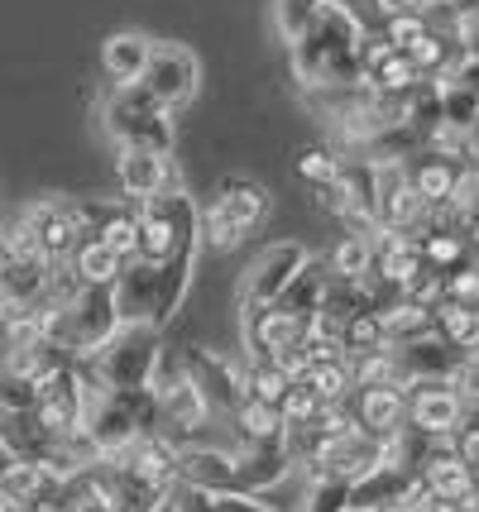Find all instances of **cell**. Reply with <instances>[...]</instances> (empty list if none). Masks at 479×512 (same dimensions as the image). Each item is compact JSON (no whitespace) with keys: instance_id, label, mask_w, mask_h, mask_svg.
Segmentation results:
<instances>
[{"instance_id":"48","label":"cell","mask_w":479,"mask_h":512,"mask_svg":"<svg viewBox=\"0 0 479 512\" xmlns=\"http://www.w3.org/2000/svg\"><path fill=\"white\" fill-rule=\"evenodd\" d=\"M451 82H460V87H470L479 96V58H465V63L456 67V77Z\"/></svg>"},{"instance_id":"41","label":"cell","mask_w":479,"mask_h":512,"mask_svg":"<svg viewBox=\"0 0 479 512\" xmlns=\"http://www.w3.org/2000/svg\"><path fill=\"white\" fill-rule=\"evenodd\" d=\"M350 493L355 484H345V479H307L302 512H350Z\"/></svg>"},{"instance_id":"33","label":"cell","mask_w":479,"mask_h":512,"mask_svg":"<svg viewBox=\"0 0 479 512\" xmlns=\"http://www.w3.org/2000/svg\"><path fill=\"white\" fill-rule=\"evenodd\" d=\"M326 268H331L336 283H365L369 273H374V240H365V235H345L341 245L331 249Z\"/></svg>"},{"instance_id":"5","label":"cell","mask_w":479,"mask_h":512,"mask_svg":"<svg viewBox=\"0 0 479 512\" xmlns=\"http://www.w3.org/2000/svg\"><path fill=\"white\" fill-rule=\"evenodd\" d=\"M274 211V197L250 178H226L216 187V197L202 206V245L216 254H230L245 235L264 230Z\"/></svg>"},{"instance_id":"53","label":"cell","mask_w":479,"mask_h":512,"mask_svg":"<svg viewBox=\"0 0 479 512\" xmlns=\"http://www.w3.org/2000/svg\"><path fill=\"white\" fill-rule=\"evenodd\" d=\"M0 512H24V508H0Z\"/></svg>"},{"instance_id":"12","label":"cell","mask_w":479,"mask_h":512,"mask_svg":"<svg viewBox=\"0 0 479 512\" xmlns=\"http://www.w3.org/2000/svg\"><path fill=\"white\" fill-rule=\"evenodd\" d=\"M379 469V436L369 431H345V436H331V441H317L312 460L302 465L307 479H345V484H360L365 474Z\"/></svg>"},{"instance_id":"23","label":"cell","mask_w":479,"mask_h":512,"mask_svg":"<svg viewBox=\"0 0 479 512\" xmlns=\"http://www.w3.org/2000/svg\"><path fill=\"white\" fill-rule=\"evenodd\" d=\"M0 441L5 450L20 460V465H53V455H58V436L39 422V412H10L5 426H0Z\"/></svg>"},{"instance_id":"19","label":"cell","mask_w":479,"mask_h":512,"mask_svg":"<svg viewBox=\"0 0 479 512\" xmlns=\"http://www.w3.org/2000/svg\"><path fill=\"white\" fill-rule=\"evenodd\" d=\"M178 479H183L187 489L226 498V493H235V450L192 441V446H183V455H178Z\"/></svg>"},{"instance_id":"49","label":"cell","mask_w":479,"mask_h":512,"mask_svg":"<svg viewBox=\"0 0 479 512\" xmlns=\"http://www.w3.org/2000/svg\"><path fill=\"white\" fill-rule=\"evenodd\" d=\"M388 15H398V10H408V15H427L432 10V0H384Z\"/></svg>"},{"instance_id":"34","label":"cell","mask_w":479,"mask_h":512,"mask_svg":"<svg viewBox=\"0 0 479 512\" xmlns=\"http://www.w3.org/2000/svg\"><path fill=\"white\" fill-rule=\"evenodd\" d=\"M288 388H293V379L283 374V364H269V359H245V393H250L254 402L278 407V402L288 398Z\"/></svg>"},{"instance_id":"1","label":"cell","mask_w":479,"mask_h":512,"mask_svg":"<svg viewBox=\"0 0 479 512\" xmlns=\"http://www.w3.org/2000/svg\"><path fill=\"white\" fill-rule=\"evenodd\" d=\"M293 72L302 91H336L365 82V34L341 10H321V20L293 44Z\"/></svg>"},{"instance_id":"3","label":"cell","mask_w":479,"mask_h":512,"mask_svg":"<svg viewBox=\"0 0 479 512\" xmlns=\"http://www.w3.org/2000/svg\"><path fill=\"white\" fill-rule=\"evenodd\" d=\"M44 321V335L63 350L68 359H96L115 335H120V312H115V292L111 288H77L68 302L58 307H44L39 312Z\"/></svg>"},{"instance_id":"42","label":"cell","mask_w":479,"mask_h":512,"mask_svg":"<svg viewBox=\"0 0 479 512\" xmlns=\"http://www.w3.org/2000/svg\"><path fill=\"white\" fill-rule=\"evenodd\" d=\"M326 5H331V10H341L360 34H384V24H388L384 0H326Z\"/></svg>"},{"instance_id":"45","label":"cell","mask_w":479,"mask_h":512,"mask_svg":"<svg viewBox=\"0 0 479 512\" xmlns=\"http://www.w3.org/2000/svg\"><path fill=\"white\" fill-rule=\"evenodd\" d=\"M446 446H451L460 460H465V465L475 469V465H479V422H475V417H465V426H460V431L451 436V441H446Z\"/></svg>"},{"instance_id":"7","label":"cell","mask_w":479,"mask_h":512,"mask_svg":"<svg viewBox=\"0 0 479 512\" xmlns=\"http://www.w3.org/2000/svg\"><path fill=\"white\" fill-rule=\"evenodd\" d=\"M106 134L115 149H154V154H173V111L159 106L144 87H115L101 106Z\"/></svg>"},{"instance_id":"21","label":"cell","mask_w":479,"mask_h":512,"mask_svg":"<svg viewBox=\"0 0 479 512\" xmlns=\"http://www.w3.org/2000/svg\"><path fill=\"white\" fill-rule=\"evenodd\" d=\"M350 412H355V426H360V431L384 441V436L408 426V388H355Z\"/></svg>"},{"instance_id":"44","label":"cell","mask_w":479,"mask_h":512,"mask_svg":"<svg viewBox=\"0 0 479 512\" xmlns=\"http://www.w3.org/2000/svg\"><path fill=\"white\" fill-rule=\"evenodd\" d=\"M446 302H456V307H475L479 312V259L470 254L456 273H446Z\"/></svg>"},{"instance_id":"36","label":"cell","mask_w":479,"mask_h":512,"mask_svg":"<svg viewBox=\"0 0 479 512\" xmlns=\"http://www.w3.org/2000/svg\"><path fill=\"white\" fill-rule=\"evenodd\" d=\"M307 383L321 393V402H326V407H341V402L355 398V374H350V359H326V364H317V369L307 374Z\"/></svg>"},{"instance_id":"18","label":"cell","mask_w":479,"mask_h":512,"mask_svg":"<svg viewBox=\"0 0 479 512\" xmlns=\"http://www.w3.org/2000/svg\"><path fill=\"white\" fill-rule=\"evenodd\" d=\"M427 268L432 264H427L417 235H408V230H379V235H374V278H379L393 297H403Z\"/></svg>"},{"instance_id":"27","label":"cell","mask_w":479,"mask_h":512,"mask_svg":"<svg viewBox=\"0 0 479 512\" xmlns=\"http://www.w3.org/2000/svg\"><path fill=\"white\" fill-rule=\"evenodd\" d=\"M68 268L77 273V283H82V288H115V283H120V273H125V259L92 235V240H82V245H77V254L68 259Z\"/></svg>"},{"instance_id":"51","label":"cell","mask_w":479,"mask_h":512,"mask_svg":"<svg viewBox=\"0 0 479 512\" xmlns=\"http://www.w3.org/2000/svg\"><path fill=\"white\" fill-rule=\"evenodd\" d=\"M417 512H456V508H451V503H436V498H432L427 508H417Z\"/></svg>"},{"instance_id":"20","label":"cell","mask_w":479,"mask_h":512,"mask_svg":"<svg viewBox=\"0 0 479 512\" xmlns=\"http://www.w3.org/2000/svg\"><path fill=\"white\" fill-rule=\"evenodd\" d=\"M388 350H393V364H398L403 388H408V383H427V379H456L460 364H465V359H460L446 340H436V335L412 340V345H388Z\"/></svg>"},{"instance_id":"35","label":"cell","mask_w":479,"mask_h":512,"mask_svg":"<svg viewBox=\"0 0 479 512\" xmlns=\"http://www.w3.org/2000/svg\"><path fill=\"white\" fill-rule=\"evenodd\" d=\"M321 10H326V0H274V24H278V39L293 48L312 24L321 20Z\"/></svg>"},{"instance_id":"40","label":"cell","mask_w":479,"mask_h":512,"mask_svg":"<svg viewBox=\"0 0 479 512\" xmlns=\"http://www.w3.org/2000/svg\"><path fill=\"white\" fill-rule=\"evenodd\" d=\"M341 168H345V158H336L331 149H302L297 154V178L307 182V187H317V192L341 178Z\"/></svg>"},{"instance_id":"13","label":"cell","mask_w":479,"mask_h":512,"mask_svg":"<svg viewBox=\"0 0 479 512\" xmlns=\"http://www.w3.org/2000/svg\"><path fill=\"white\" fill-rule=\"evenodd\" d=\"M197 82H202V63H197L192 48L154 44V58H149V67H144V82H139V87L149 91L159 106L178 111V106H187V101L197 96Z\"/></svg>"},{"instance_id":"11","label":"cell","mask_w":479,"mask_h":512,"mask_svg":"<svg viewBox=\"0 0 479 512\" xmlns=\"http://www.w3.org/2000/svg\"><path fill=\"white\" fill-rule=\"evenodd\" d=\"M470 417V402L456 388V379H427L408 383V426L432 436V441H451Z\"/></svg>"},{"instance_id":"43","label":"cell","mask_w":479,"mask_h":512,"mask_svg":"<svg viewBox=\"0 0 479 512\" xmlns=\"http://www.w3.org/2000/svg\"><path fill=\"white\" fill-rule=\"evenodd\" d=\"M432 34V24H427V15H408V10H398V15H388V24H384V39L398 53H412V48L422 44Z\"/></svg>"},{"instance_id":"29","label":"cell","mask_w":479,"mask_h":512,"mask_svg":"<svg viewBox=\"0 0 479 512\" xmlns=\"http://www.w3.org/2000/svg\"><path fill=\"white\" fill-rule=\"evenodd\" d=\"M436 340H446L460 359L479 355V312L475 307H456V302H441L436 307Z\"/></svg>"},{"instance_id":"16","label":"cell","mask_w":479,"mask_h":512,"mask_svg":"<svg viewBox=\"0 0 479 512\" xmlns=\"http://www.w3.org/2000/svg\"><path fill=\"white\" fill-rule=\"evenodd\" d=\"M115 178H120V192L144 206L154 197H168V192H183L178 187V168L168 154H154V149H115Z\"/></svg>"},{"instance_id":"47","label":"cell","mask_w":479,"mask_h":512,"mask_svg":"<svg viewBox=\"0 0 479 512\" xmlns=\"http://www.w3.org/2000/svg\"><path fill=\"white\" fill-rule=\"evenodd\" d=\"M216 512H274V508L259 503V498H245V493H226V498H216Z\"/></svg>"},{"instance_id":"28","label":"cell","mask_w":479,"mask_h":512,"mask_svg":"<svg viewBox=\"0 0 479 512\" xmlns=\"http://www.w3.org/2000/svg\"><path fill=\"white\" fill-rule=\"evenodd\" d=\"M365 82L379 91V96H388V101H403V96H412V91L422 87L427 77L417 72V63H412L408 53H398V48H393L388 58H379V63L369 67Z\"/></svg>"},{"instance_id":"39","label":"cell","mask_w":479,"mask_h":512,"mask_svg":"<svg viewBox=\"0 0 479 512\" xmlns=\"http://www.w3.org/2000/svg\"><path fill=\"white\" fill-rule=\"evenodd\" d=\"M341 350H345V359H360V355H374V350H388L379 316H374V312L355 316V321L345 326V335H341Z\"/></svg>"},{"instance_id":"22","label":"cell","mask_w":479,"mask_h":512,"mask_svg":"<svg viewBox=\"0 0 479 512\" xmlns=\"http://www.w3.org/2000/svg\"><path fill=\"white\" fill-rule=\"evenodd\" d=\"M230 436H235L230 450H288V422H283V412L269 407V402H254V398L235 412Z\"/></svg>"},{"instance_id":"6","label":"cell","mask_w":479,"mask_h":512,"mask_svg":"<svg viewBox=\"0 0 479 512\" xmlns=\"http://www.w3.org/2000/svg\"><path fill=\"white\" fill-rule=\"evenodd\" d=\"M154 398H159V431L168 436V441H178V446H192V441H202L206 426L211 422V407H206L202 388L192 383V374H187L183 364V350H168L163 345L159 355V369H154Z\"/></svg>"},{"instance_id":"26","label":"cell","mask_w":479,"mask_h":512,"mask_svg":"<svg viewBox=\"0 0 479 512\" xmlns=\"http://www.w3.org/2000/svg\"><path fill=\"white\" fill-rule=\"evenodd\" d=\"M379 326H384V340L388 345H412V340H427L436 335V316L427 307H417L412 297H388L374 307Z\"/></svg>"},{"instance_id":"50","label":"cell","mask_w":479,"mask_h":512,"mask_svg":"<svg viewBox=\"0 0 479 512\" xmlns=\"http://www.w3.org/2000/svg\"><path fill=\"white\" fill-rule=\"evenodd\" d=\"M10 465H15V455H10V450H5V441H0V474H5Z\"/></svg>"},{"instance_id":"52","label":"cell","mask_w":479,"mask_h":512,"mask_svg":"<svg viewBox=\"0 0 479 512\" xmlns=\"http://www.w3.org/2000/svg\"><path fill=\"white\" fill-rule=\"evenodd\" d=\"M5 417H10V412H5V402H0V426H5Z\"/></svg>"},{"instance_id":"31","label":"cell","mask_w":479,"mask_h":512,"mask_svg":"<svg viewBox=\"0 0 479 512\" xmlns=\"http://www.w3.org/2000/svg\"><path fill=\"white\" fill-rule=\"evenodd\" d=\"M96 240H101V245H111L125 264H135L139 259V206L135 201H115L111 216H106L101 230H96Z\"/></svg>"},{"instance_id":"9","label":"cell","mask_w":479,"mask_h":512,"mask_svg":"<svg viewBox=\"0 0 479 512\" xmlns=\"http://www.w3.org/2000/svg\"><path fill=\"white\" fill-rule=\"evenodd\" d=\"M183 364H187V374H192V383L202 388L206 407H211V422H221V426L235 422V412L250 402V393H245V364L216 355L206 345H183Z\"/></svg>"},{"instance_id":"32","label":"cell","mask_w":479,"mask_h":512,"mask_svg":"<svg viewBox=\"0 0 479 512\" xmlns=\"http://www.w3.org/2000/svg\"><path fill=\"white\" fill-rule=\"evenodd\" d=\"M436 91H441V125L446 130L465 134V139H475L479 134V96L470 87H460V82H436Z\"/></svg>"},{"instance_id":"10","label":"cell","mask_w":479,"mask_h":512,"mask_svg":"<svg viewBox=\"0 0 479 512\" xmlns=\"http://www.w3.org/2000/svg\"><path fill=\"white\" fill-rule=\"evenodd\" d=\"M34 235V245L44 254L48 264H68L82 240H92V225H87V206L82 201H68V197H48V201H34L29 211L20 216Z\"/></svg>"},{"instance_id":"30","label":"cell","mask_w":479,"mask_h":512,"mask_svg":"<svg viewBox=\"0 0 479 512\" xmlns=\"http://www.w3.org/2000/svg\"><path fill=\"white\" fill-rule=\"evenodd\" d=\"M417 240H422V254H427V264L436 268V273H456L475 249H470V235H460V230H446V225H422L417 230Z\"/></svg>"},{"instance_id":"38","label":"cell","mask_w":479,"mask_h":512,"mask_svg":"<svg viewBox=\"0 0 479 512\" xmlns=\"http://www.w3.org/2000/svg\"><path fill=\"white\" fill-rule=\"evenodd\" d=\"M350 374H355V388H403L393 350H374V355L350 359Z\"/></svg>"},{"instance_id":"25","label":"cell","mask_w":479,"mask_h":512,"mask_svg":"<svg viewBox=\"0 0 479 512\" xmlns=\"http://www.w3.org/2000/svg\"><path fill=\"white\" fill-rule=\"evenodd\" d=\"M422 484H427V493L436 503H460V498L475 493V474H470V465L451 446H436L432 460L422 465Z\"/></svg>"},{"instance_id":"4","label":"cell","mask_w":479,"mask_h":512,"mask_svg":"<svg viewBox=\"0 0 479 512\" xmlns=\"http://www.w3.org/2000/svg\"><path fill=\"white\" fill-rule=\"evenodd\" d=\"M159 355H163V340L154 326H120V335L101 355L82 359V369H87L96 393H139V388L154 383Z\"/></svg>"},{"instance_id":"17","label":"cell","mask_w":479,"mask_h":512,"mask_svg":"<svg viewBox=\"0 0 479 512\" xmlns=\"http://www.w3.org/2000/svg\"><path fill=\"white\" fill-rule=\"evenodd\" d=\"M403 168H408V182H412V192L422 197L427 216H436V211L451 201L456 182L465 178L470 158H465V154H446V149H432V144H427V149H417Z\"/></svg>"},{"instance_id":"46","label":"cell","mask_w":479,"mask_h":512,"mask_svg":"<svg viewBox=\"0 0 479 512\" xmlns=\"http://www.w3.org/2000/svg\"><path fill=\"white\" fill-rule=\"evenodd\" d=\"M173 508L178 512H216V498L202 489H187V484H178V493H173Z\"/></svg>"},{"instance_id":"15","label":"cell","mask_w":479,"mask_h":512,"mask_svg":"<svg viewBox=\"0 0 479 512\" xmlns=\"http://www.w3.org/2000/svg\"><path fill=\"white\" fill-rule=\"evenodd\" d=\"M312 331H317L312 321L283 312V307H264V312H254V316L240 321V335H245L250 359H269V364H283L297 345H307V335Z\"/></svg>"},{"instance_id":"14","label":"cell","mask_w":479,"mask_h":512,"mask_svg":"<svg viewBox=\"0 0 479 512\" xmlns=\"http://www.w3.org/2000/svg\"><path fill=\"white\" fill-rule=\"evenodd\" d=\"M374 221L379 230H408V235H417L432 221L422 197L412 192L403 163H374Z\"/></svg>"},{"instance_id":"8","label":"cell","mask_w":479,"mask_h":512,"mask_svg":"<svg viewBox=\"0 0 479 512\" xmlns=\"http://www.w3.org/2000/svg\"><path fill=\"white\" fill-rule=\"evenodd\" d=\"M307 249L297 245V240H278L269 245L250 268H245V278H240V292H235V307H240V321L254 312H264V307H274L283 292L293 288V278L307 268Z\"/></svg>"},{"instance_id":"2","label":"cell","mask_w":479,"mask_h":512,"mask_svg":"<svg viewBox=\"0 0 479 512\" xmlns=\"http://www.w3.org/2000/svg\"><path fill=\"white\" fill-rule=\"evenodd\" d=\"M192 268H197V254H178L173 264H125L120 283H115V312L125 326H154L163 331L178 307H183L187 288H192Z\"/></svg>"},{"instance_id":"37","label":"cell","mask_w":479,"mask_h":512,"mask_svg":"<svg viewBox=\"0 0 479 512\" xmlns=\"http://www.w3.org/2000/svg\"><path fill=\"white\" fill-rule=\"evenodd\" d=\"M278 412H283L288 431H307V426H317V417L326 412V402H321V393L312 383H293L288 398L278 402Z\"/></svg>"},{"instance_id":"24","label":"cell","mask_w":479,"mask_h":512,"mask_svg":"<svg viewBox=\"0 0 479 512\" xmlns=\"http://www.w3.org/2000/svg\"><path fill=\"white\" fill-rule=\"evenodd\" d=\"M149 58H154V39H144L135 29L111 34V39L101 44V72L111 77V87H139Z\"/></svg>"}]
</instances>
